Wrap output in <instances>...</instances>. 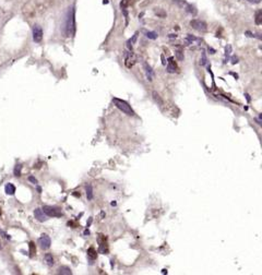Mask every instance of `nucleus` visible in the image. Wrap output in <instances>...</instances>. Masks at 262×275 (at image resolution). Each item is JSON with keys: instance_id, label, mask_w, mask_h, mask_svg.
Segmentation results:
<instances>
[{"instance_id": "nucleus-9", "label": "nucleus", "mask_w": 262, "mask_h": 275, "mask_svg": "<svg viewBox=\"0 0 262 275\" xmlns=\"http://www.w3.org/2000/svg\"><path fill=\"white\" fill-rule=\"evenodd\" d=\"M34 216H35V218L40 222H46L47 219H48V216H47V215L43 212L42 209H40V208L36 209V210L34 211Z\"/></svg>"}, {"instance_id": "nucleus-12", "label": "nucleus", "mask_w": 262, "mask_h": 275, "mask_svg": "<svg viewBox=\"0 0 262 275\" xmlns=\"http://www.w3.org/2000/svg\"><path fill=\"white\" fill-rule=\"evenodd\" d=\"M85 191H87V201H92V200H93V198H94L93 187H92L90 183L85 186Z\"/></svg>"}, {"instance_id": "nucleus-11", "label": "nucleus", "mask_w": 262, "mask_h": 275, "mask_svg": "<svg viewBox=\"0 0 262 275\" xmlns=\"http://www.w3.org/2000/svg\"><path fill=\"white\" fill-rule=\"evenodd\" d=\"M152 97H153L154 102H155V103L157 104L158 106H163V105H164V101H163V99L160 96V94H158L156 91L152 92Z\"/></svg>"}, {"instance_id": "nucleus-19", "label": "nucleus", "mask_w": 262, "mask_h": 275, "mask_svg": "<svg viewBox=\"0 0 262 275\" xmlns=\"http://www.w3.org/2000/svg\"><path fill=\"white\" fill-rule=\"evenodd\" d=\"M87 257L91 258L92 260H94L96 258V251H95V249H94L93 247H91V248L87 249Z\"/></svg>"}, {"instance_id": "nucleus-43", "label": "nucleus", "mask_w": 262, "mask_h": 275, "mask_svg": "<svg viewBox=\"0 0 262 275\" xmlns=\"http://www.w3.org/2000/svg\"><path fill=\"white\" fill-rule=\"evenodd\" d=\"M37 191H38V193H40V191H42V188H40V187H37Z\"/></svg>"}, {"instance_id": "nucleus-5", "label": "nucleus", "mask_w": 262, "mask_h": 275, "mask_svg": "<svg viewBox=\"0 0 262 275\" xmlns=\"http://www.w3.org/2000/svg\"><path fill=\"white\" fill-rule=\"evenodd\" d=\"M38 245L40 247L43 249V250H48L51 246V239L48 235L46 234H43L40 238H38Z\"/></svg>"}, {"instance_id": "nucleus-42", "label": "nucleus", "mask_w": 262, "mask_h": 275, "mask_svg": "<svg viewBox=\"0 0 262 275\" xmlns=\"http://www.w3.org/2000/svg\"><path fill=\"white\" fill-rule=\"evenodd\" d=\"M162 274H167V270H162Z\"/></svg>"}, {"instance_id": "nucleus-41", "label": "nucleus", "mask_w": 262, "mask_h": 275, "mask_svg": "<svg viewBox=\"0 0 262 275\" xmlns=\"http://www.w3.org/2000/svg\"><path fill=\"white\" fill-rule=\"evenodd\" d=\"M116 204H117V203H116V201H113V202H111V203H110V205H111V206H115Z\"/></svg>"}, {"instance_id": "nucleus-37", "label": "nucleus", "mask_w": 262, "mask_h": 275, "mask_svg": "<svg viewBox=\"0 0 262 275\" xmlns=\"http://www.w3.org/2000/svg\"><path fill=\"white\" fill-rule=\"evenodd\" d=\"M168 37L169 38H176V37H177V35H176V34H169Z\"/></svg>"}, {"instance_id": "nucleus-16", "label": "nucleus", "mask_w": 262, "mask_h": 275, "mask_svg": "<svg viewBox=\"0 0 262 275\" xmlns=\"http://www.w3.org/2000/svg\"><path fill=\"white\" fill-rule=\"evenodd\" d=\"M186 11L188 12V13L192 14V16H195V14L198 13V11H197V9H195L194 6L189 5V3H186Z\"/></svg>"}, {"instance_id": "nucleus-36", "label": "nucleus", "mask_w": 262, "mask_h": 275, "mask_svg": "<svg viewBox=\"0 0 262 275\" xmlns=\"http://www.w3.org/2000/svg\"><path fill=\"white\" fill-rule=\"evenodd\" d=\"M92 224V217H90L89 218V222L87 223V227H90V225Z\"/></svg>"}, {"instance_id": "nucleus-15", "label": "nucleus", "mask_w": 262, "mask_h": 275, "mask_svg": "<svg viewBox=\"0 0 262 275\" xmlns=\"http://www.w3.org/2000/svg\"><path fill=\"white\" fill-rule=\"evenodd\" d=\"M45 262H46V264L48 266H53L54 263H55V261H54V257L53 254H50V253H46L45 254Z\"/></svg>"}, {"instance_id": "nucleus-14", "label": "nucleus", "mask_w": 262, "mask_h": 275, "mask_svg": "<svg viewBox=\"0 0 262 275\" xmlns=\"http://www.w3.org/2000/svg\"><path fill=\"white\" fill-rule=\"evenodd\" d=\"M58 274H61V275H71L72 274V271L70 268L68 266H60L58 268Z\"/></svg>"}, {"instance_id": "nucleus-35", "label": "nucleus", "mask_w": 262, "mask_h": 275, "mask_svg": "<svg viewBox=\"0 0 262 275\" xmlns=\"http://www.w3.org/2000/svg\"><path fill=\"white\" fill-rule=\"evenodd\" d=\"M208 49H209V53H210V54H212V55H213V54H215V49H214V48H212V47H209V48H208Z\"/></svg>"}, {"instance_id": "nucleus-6", "label": "nucleus", "mask_w": 262, "mask_h": 275, "mask_svg": "<svg viewBox=\"0 0 262 275\" xmlns=\"http://www.w3.org/2000/svg\"><path fill=\"white\" fill-rule=\"evenodd\" d=\"M33 39L35 43H40L43 39V30L37 24L33 26Z\"/></svg>"}, {"instance_id": "nucleus-26", "label": "nucleus", "mask_w": 262, "mask_h": 275, "mask_svg": "<svg viewBox=\"0 0 262 275\" xmlns=\"http://www.w3.org/2000/svg\"><path fill=\"white\" fill-rule=\"evenodd\" d=\"M30 252H31V257H33L34 254H35L36 252V249H35V245H34V242H30Z\"/></svg>"}, {"instance_id": "nucleus-13", "label": "nucleus", "mask_w": 262, "mask_h": 275, "mask_svg": "<svg viewBox=\"0 0 262 275\" xmlns=\"http://www.w3.org/2000/svg\"><path fill=\"white\" fill-rule=\"evenodd\" d=\"M5 190L8 195H13L14 193H16V187H14V185H12V183H7L5 187Z\"/></svg>"}, {"instance_id": "nucleus-25", "label": "nucleus", "mask_w": 262, "mask_h": 275, "mask_svg": "<svg viewBox=\"0 0 262 275\" xmlns=\"http://www.w3.org/2000/svg\"><path fill=\"white\" fill-rule=\"evenodd\" d=\"M138 35H139V32H136V33L133 34V36H132V37H131L130 39H129L127 43H129V44H131V45H133L134 43L137 42V38H138Z\"/></svg>"}, {"instance_id": "nucleus-32", "label": "nucleus", "mask_w": 262, "mask_h": 275, "mask_svg": "<svg viewBox=\"0 0 262 275\" xmlns=\"http://www.w3.org/2000/svg\"><path fill=\"white\" fill-rule=\"evenodd\" d=\"M237 62H238V58H237V57H235V56L232 57V63H233V65H236Z\"/></svg>"}, {"instance_id": "nucleus-30", "label": "nucleus", "mask_w": 262, "mask_h": 275, "mask_svg": "<svg viewBox=\"0 0 262 275\" xmlns=\"http://www.w3.org/2000/svg\"><path fill=\"white\" fill-rule=\"evenodd\" d=\"M261 118H262V114H259V117H258V118H255V121L259 126H261Z\"/></svg>"}, {"instance_id": "nucleus-28", "label": "nucleus", "mask_w": 262, "mask_h": 275, "mask_svg": "<svg viewBox=\"0 0 262 275\" xmlns=\"http://www.w3.org/2000/svg\"><path fill=\"white\" fill-rule=\"evenodd\" d=\"M121 11H122V13H124V18H126V26H127V25H128V23H129V14H128V11H127V9H121Z\"/></svg>"}, {"instance_id": "nucleus-23", "label": "nucleus", "mask_w": 262, "mask_h": 275, "mask_svg": "<svg viewBox=\"0 0 262 275\" xmlns=\"http://www.w3.org/2000/svg\"><path fill=\"white\" fill-rule=\"evenodd\" d=\"M231 53H232V46H231V45H227L226 47H225V57H226V60H225L224 62H226V61L228 60Z\"/></svg>"}, {"instance_id": "nucleus-21", "label": "nucleus", "mask_w": 262, "mask_h": 275, "mask_svg": "<svg viewBox=\"0 0 262 275\" xmlns=\"http://www.w3.org/2000/svg\"><path fill=\"white\" fill-rule=\"evenodd\" d=\"M208 62V59H207V55H205V52L203 50L202 54H201V59H200V65L201 66H205Z\"/></svg>"}, {"instance_id": "nucleus-18", "label": "nucleus", "mask_w": 262, "mask_h": 275, "mask_svg": "<svg viewBox=\"0 0 262 275\" xmlns=\"http://www.w3.org/2000/svg\"><path fill=\"white\" fill-rule=\"evenodd\" d=\"M255 24L257 25H260L262 23V11L261 10H259V11H257V13H255Z\"/></svg>"}, {"instance_id": "nucleus-33", "label": "nucleus", "mask_w": 262, "mask_h": 275, "mask_svg": "<svg viewBox=\"0 0 262 275\" xmlns=\"http://www.w3.org/2000/svg\"><path fill=\"white\" fill-rule=\"evenodd\" d=\"M161 59H162V65L163 66H166V60H165L164 55H161Z\"/></svg>"}, {"instance_id": "nucleus-20", "label": "nucleus", "mask_w": 262, "mask_h": 275, "mask_svg": "<svg viewBox=\"0 0 262 275\" xmlns=\"http://www.w3.org/2000/svg\"><path fill=\"white\" fill-rule=\"evenodd\" d=\"M21 170H22V165L21 164H16V167L13 169V172L16 177H20L21 176Z\"/></svg>"}, {"instance_id": "nucleus-1", "label": "nucleus", "mask_w": 262, "mask_h": 275, "mask_svg": "<svg viewBox=\"0 0 262 275\" xmlns=\"http://www.w3.org/2000/svg\"><path fill=\"white\" fill-rule=\"evenodd\" d=\"M76 33V10L73 7L69 8L66 19V34L69 37H72Z\"/></svg>"}, {"instance_id": "nucleus-39", "label": "nucleus", "mask_w": 262, "mask_h": 275, "mask_svg": "<svg viewBox=\"0 0 262 275\" xmlns=\"http://www.w3.org/2000/svg\"><path fill=\"white\" fill-rule=\"evenodd\" d=\"M231 74H232V76H235V79H236V80H237V79H238V76H237V74H236V73H233V72H231Z\"/></svg>"}, {"instance_id": "nucleus-34", "label": "nucleus", "mask_w": 262, "mask_h": 275, "mask_svg": "<svg viewBox=\"0 0 262 275\" xmlns=\"http://www.w3.org/2000/svg\"><path fill=\"white\" fill-rule=\"evenodd\" d=\"M245 97H246L247 102H248V103H250L251 99H250V95H249V94H248V93H245Z\"/></svg>"}, {"instance_id": "nucleus-24", "label": "nucleus", "mask_w": 262, "mask_h": 275, "mask_svg": "<svg viewBox=\"0 0 262 275\" xmlns=\"http://www.w3.org/2000/svg\"><path fill=\"white\" fill-rule=\"evenodd\" d=\"M175 55H176V58H177L179 61H182L185 59L184 53H182L181 50H177V52H175Z\"/></svg>"}, {"instance_id": "nucleus-7", "label": "nucleus", "mask_w": 262, "mask_h": 275, "mask_svg": "<svg viewBox=\"0 0 262 275\" xmlns=\"http://www.w3.org/2000/svg\"><path fill=\"white\" fill-rule=\"evenodd\" d=\"M124 63H126L127 68H131L136 63V58H134L132 53H126L124 54Z\"/></svg>"}, {"instance_id": "nucleus-31", "label": "nucleus", "mask_w": 262, "mask_h": 275, "mask_svg": "<svg viewBox=\"0 0 262 275\" xmlns=\"http://www.w3.org/2000/svg\"><path fill=\"white\" fill-rule=\"evenodd\" d=\"M245 35L248 36V37H255V34L251 33V32H249V31H246V32H245Z\"/></svg>"}, {"instance_id": "nucleus-27", "label": "nucleus", "mask_w": 262, "mask_h": 275, "mask_svg": "<svg viewBox=\"0 0 262 275\" xmlns=\"http://www.w3.org/2000/svg\"><path fill=\"white\" fill-rule=\"evenodd\" d=\"M186 40L189 43V44H192L193 40H198V38L194 37V36H192V35H191V34H188V36H187V37H186Z\"/></svg>"}, {"instance_id": "nucleus-4", "label": "nucleus", "mask_w": 262, "mask_h": 275, "mask_svg": "<svg viewBox=\"0 0 262 275\" xmlns=\"http://www.w3.org/2000/svg\"><path fill=\"white\" fill-rule=\"evenodd\" d=\"M190 25L192 29L197 30V31H199V32H205L208 29L207 23L202 20H198V19H193V20H191Z\"/></svg>"}, {"instance_id": "nucleus-3", "label": "nucleus", "mask_w": 262, "mask_h": 275, "mask_svg": "<svg viewBox=\"0 0 262 275\" xmlns=\"http://www.w3.org/2000/svg\"><path fill=\"white\" fill-rule=\"evenodd\" d=\"M42 210L48 217H60V216H62L61 211H60L59 209H57V208H54V206L45 205V206H43Z\"/></svg>"}, {"instance_id": "nucleus-2", "label": "nucleus", "mask_w": 262, "mask_h": 275, "mask_svg": "<svg viewBox=\"0 0 262 275\" xmlns=\"http://www.w3.org/2000/svg\"><path fill=\"white\" fill-rule=\"evenodd\" d=\"M113 104L118 108V109H120L122 112H124V114L128 115V116H134V115H136V112H134V110L131 108V106L129 105L126 101H124V99L114 97V99H113Z\"/></svg>"}, {"instance_id": "nucleus-44", "label": "nucleus", "mask_w": 262, "mask_h": 275, "mask_svg": "<svg viewBox=\"0 0 262 275\" xmlns=\"http://www.w3.org/2000/svg\"><path fill=\"white\" fill-rule=\"evenodd\" d=\"M103 3H108V0H104V1H103Z\"/></svg>"}, {"instance_id": "nucleus-17", "label": "nucleus", "mask_w": 262, "mask_h": 275, "mask_svg": "<svg viewBox=\"0 0 262 275\" xmlns=\"http://www.w3.org/2000/svg\"><path fill=\"white\" fill-rule=\"evenodd\" d=\"M133 3V0H121L120 2V8L121 9H127V7H129L130 5Z\"/></svg>"}, {"instance_id": "nucleus-45", "label": "nucleus", "mask_w": 262, "mask_h": 275, "mask_svg": "<svg viewBox=\"0 0 262 275\" xmlns=\"http://www.w3.org/2000/svg\"><path fill=\"white\" fill-rule=\"evenodd\" d=\"M0 248H1V246H0Z\"/></svg>"}, {"instance_id": "nucleus-22", "label": "nucleus", "mask_w": 262, "mask_h": 275, "mask_svg": "<svg viewBox=\"0 0 262 275\" xmlns=\"http://www.w3.org/2000/svg\"><path fill=\"white\" fill-rule=\"evenodd\" d=\"M145 36H147V38H150V39H156L157 38V33H155V32H147L145 33Z\"/></svg>"}, {"instance_id": "nucleus-40", "label": "nucleus", "mask_w": 262, "mask_h": 275, "mask_svg": "<svg viewBox=\"0 0 262 275\" xmlns=\"http://www.w3.org/2000/svg\"><path fill=\"white\" fill-rule=\"evenodd\" d=\"M84 235H90V231H89V229H87V231H84Z\"/></svg>"}, {"instance_id": "nucleus-8", "label": "nucleus", "mask_w": 262, "mask_h": 275, "mask_svg": "<svg viewBox=\"0 0 262 275\" xmlns=\"http://www.w3.org/2000/svg\"><path fill=\"white\" fill-rule=\"evenodd\" d=\"M166 71L168 72V73H175V72L177 71V66H176V62L174 61L173 57H169L168 60H167Z\"/></svg>"}, {"instance_id": "nucleus-10", "label": "nucleus", "mask_w": 262, "mask_h": 275, "mask_svg": "<svg viewBox=\"0 0 262 275\" xmlns=\"http://www.w3.org/2000/svg\"><path fill=\"white\" fill-rule=\"evenodd\" d=\"M143 67H144V71H145V74H147V79L149 81H152L153 80L154 72H153V70H152L151 66H150L147 62H144L143 63Z\"/></svg>"}, {"instance_id": "nucleus-38", "label": "nucleus", "mask_w": 262, "mask_h": 275, "mask_svg": "<svg viewBox=\"0 0 262 275\" xmlns=\"http://www.w3.org/2000/svg\"><path fill=\"white\" fill-rule=\"evenodd\" d=\"M248 1H250V2H255V3H258V2H260V1H261V0H248Z\"/></svg>"}, {"instance_id": "nucleus-29", "label": "nucleus", "mask_w": 262, "mask_h": 275, "mask_svg": "<svg viewBox=\"0 0 262 275\" xmlns=\"http://www.w3.org/2000/svg\"><path fill=\"white\" fill-rule=\"evenodd\" d=\"M29 180L31 181L32 183H34V185H37V179H36L35 177H33V176H30V177H29Z\"/></svg>"}]
</instances>
